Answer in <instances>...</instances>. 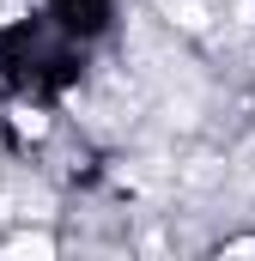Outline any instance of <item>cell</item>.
Instances as JSON below:
<instances>
[{
    "label": "cell",
    "instance_id": "cell-1",
    "mask_svg": "<svg viewBox=\"0 0 255 261\" xmlns=\"http://www.w3.org/2000/svg\"><path fill=\"white\" fill-rule=\"evenodd\" d=\"M158 6H164V18H170V24H183V31H207L219 0H158Z\"/></svg>",
    "mask_w": 255,
    "mask_h": 261
},
{
    "label": "cell",
    "instance_id": "cell-2",
    "mask_svg": "<svg viewBox=\"0 0 255 261\" xmlns=\"http://www.w3.org/2000/svg\"><path fill=\"white\" fill-rule=\"evenodd\" d=\"M6 255H12V261H43V255H55V243H49L43 231H24V237L6 243Z\"/></svg>",
    "mask_w": 255,
    "mask_h": 261
},
{
    "label": "cell",
    "instance_id": "cell-3",
    "mask_svg": "<svg viewBox=\"0 0 255 261\" xmlns=\"http://www.w3.org/2000/svg\"><path fill=\"white\" fill-rule=\"evenodd\" d=\"M237 31H243V37L255 31V0H237Z\"/></svg>",
    "mask_w": 255,
    "mask_h": 261
},
{
    "label": "cell",
    "instance_id": "cell-4",
    "mask_svg": "<svg viewBox=\"0 0 255 261\" xmlns=\"http://www.w3.org/2000/svg\"><path fill=\"white\" fill-rule=\"evenodd\" d=\"M225 255H243V261H255V237H249V243H231Z\"/></svg>",
    "mask_w": 255,
    "mask_h": 261
}]
</instances>
